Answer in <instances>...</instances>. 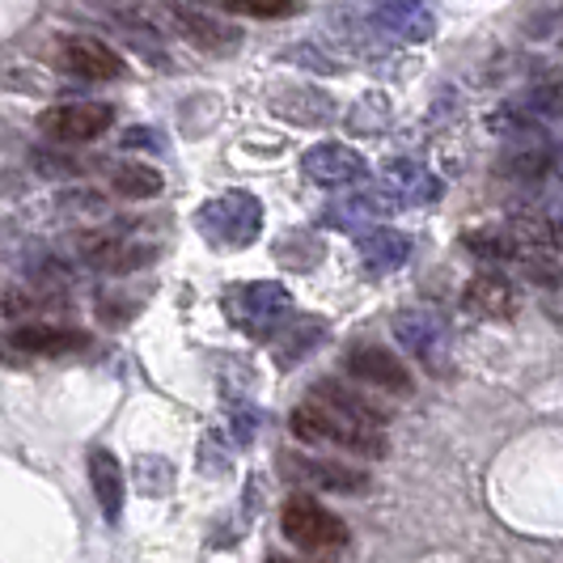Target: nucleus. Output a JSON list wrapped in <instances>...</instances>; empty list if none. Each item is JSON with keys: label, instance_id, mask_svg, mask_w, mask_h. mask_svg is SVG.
<instances>
[{"label": "nucleus", "instance_id": "5", "mask_svg": "<svg viewBox=\"0 0 563 563\" xmlns=\"http://www.w3.org/2000/svg\"><path fill=\"white\" fill-rule=\"evenodd\" d=\"M280 475L306 492H335V496H365L368 471H356L335 457H310V453H280Z\"/></svg>", "mask_w": 563, "mask_h": 563}, {"label": "nucleus", "instance_id": "3", "mask_svg": "<svg viewBox=\"0 0 563 563\" xmlns=\"http://www.w3.org/2000/svg\"><path fill=\"white\" fill-rule=\"evenodd\" d=\"M225 310L229 322L238 331H246L254 339H267L288 327L292 318V297L288 288L276 280H251V284H238L233 292L225 297Z\"/></svg>", "mask_w": 563, "mask_h": 563}, {"label": "nucleus", "instance_id": "31", "mask_svg": "<svg viewBox=\"0 0 563 563\" xmlns=\"http://www.w3.org/2000/svg\"><path fill=\"white\" fill-rule=\"evenodd\" d=\"M267 563H297V560H288V555H267Z\"/></svg>", "mask_w": 563, "mask_h": 563}, {"label": "nucleus", "instance_id": "19", "mask_svg": "<svg viewBox=\"0 0 563 563\" xmlns=\"http://www.w3.org/2000/svg\"><path fill=\"white\" fill-rule=\"evenodd\" d=\"M466 310L479 318H512L517 313V288L500 272H483L466 284Z\"/></svg>", "mask_w": 563, "mask_h": 563}, {"label": "nucleus", "instance_id": "16", "mask_svg": "<svg viewBox=\"0 0 563 563\" xmlns=\"http://www.w3.org/2000/svg\"><path fill=\"white\" fill-rule=\"evenodd\" d=\"M395 212V199L390 196H368V191H356V196L331 199L322 208V225L343 229V233H365L373 221H386Z\"/></svg>", "mask_w": 563, "mask_h": 563}, {"label": "nucleus", "instance_id": "4", "mask_svg": "<svg viewBox=\"0 0 563 563\" xmlns=\"http://www.w3.org/2000/svg\"><path fill=\"white\" fill-rule=\"evenodd\" d=\"M280 530L301 551H339L347 547V526L331 508H322L313 496H288L280 508Z\"/></svg>", "mask_w": 563, "mask_h": 563}, {"label": "nucleus", "instance_id": "13", "mask_svg": "<svg viewBox=\"0 0 563 563\" xmlns=\"http://www.w3.org/2000/svg\"><path fill=\"white\" fill-rule=\"evenodd\" d=\"M382 187H386V196L395 199V208L398 203H407V208H416V203H437V199L445 196V183L428 166L407 162V157H395L390 166L382 169Z\"/></svg>", "mask_w": 563, "mask_h": 563}, {"label": "nucleus", "instance_id": "28", "mask_svg": "<svg viewBox=\"0 0 563 563\" xmlns=\"http://www.w3.org/2000/svg\"><path fill=\"white\" fill-rule=\"evenodd\" d=\"M225 9L242 18H292L297 0H225Z\"/></svg>", "mask_w": 563, "mask_h": 563}, {"label": "nucleus", "instance_id": "17", "mask_svg": "<svg viewBox=\"0 0 563 563\" xmlns=\"http://www.w3.org/2000/svg\"><path fill=\"white\" fill-rule=\"evenodd\" d=\"M89 487H93V500L102 508V517L119 526L123 517V500H128V479H123V466L111 450H93L89 453Z\"/></svg>", "mask_w": 563, "mask_h": 563}, {"label": "nucleus", "instance_id": "7", "mask_svg": "<svg viewBox=\"0 0 563 563\" xmlns=\"http://www.w3.org/2000/svg\"><path fill=\"white\" fill-rule=\"evenodd\" d=\"M166 9H169V18L178 22V30L196 43L199 52H208V56H233V52H238L242 34H238V26H229L225 18L208 13L196 0H166Z\"/></svg>", "mask_w": 563, "mask_h": 563}, {"label": "nucleus", "instance_id": "1", "mask_svg": "<svg viewBox=\"0 0 563 563\" xmlns=\"http://www.w3.org/2000/svg\"><path fill=\"white\" fill-rule=\"evenodd\" d=\"M292 432L301 437V441H313V445H339V450H352V453H365V457H386V437H382V428H368V423H356L347 420V416H339L331 411L327 402H306V407H297L292 416Z\"/></svg>", "mask_w": 563, "mask_h": 563}, {"label": "nucleus", "instance_id": "30", "mask_svg": "<svg viewBox=\"0 0 563 563\" xmlns=\"http://www.w3.org/2000/svg\"><path fill=\"white\" fill-rule=\"evenodd\" d=\"M123 144H128V148H157L148 128H136V132H128V136H123Z\"/></svg>", "mask_w": 563, "mask_h": 563}, {"label": "nucleus", "instance_id": "25", "mask_svg": "<svg viewBox=\"0 0 563 563\" xmlns=\"http://www.w3.org/2000/svg\"><path fill=\"white\" fill-rule=\"evenodd\" d=\"M136 487H141L144 496H166L169 487H174V471H169V462L141 457V462H136Z\"/></svg>", "mask_w": 563, "mask_h": 563}, {"label": "nucleus", "instance_id": "2", "mask_svg": "<svg viewBox=\"0 0 563 563\" xmlns=\"http://www.w3.org/2000/svg\"><path fill=\"white\" fill-rule=\"evenodd\" d=\"M196 229L221 251H242L251 246L263 229V203L251 191H225V196L208 199L196 212Z\"/></svg>", "mask_w": 563, "mask_h": 563}, {"label": "nucleus", "instance_id": "24", "mask_svg": "<svg viewBox=\"0 0 563 563\" xmlns=\"http://www.w3.org/2000/svg\"><path fill=\"white\" fill-rule=\"evenodd\" d=\"M466 251L492 258V263H505V258H521V246L508 229H479V233H466Z\"/></svg>", "mask_w": 563, "mask_h": 563}, {"label": "nucleus", "instance_id": "26", "mask_svg": "<svg viewBox=\"0 0 563 563\" xmlns=\"http://www.w3.org/2000/svg\"><path fill=\"white\" fill-rule=\"evenodd\" d=\"M521 263H526V276L542 288H560L563 280V267L551 258V251H521Z\"/></svg>", "mask_w": 563, "mask_h": 563}, {"label": "nucleus", "instance_id": "12", "mask_svg": "<svg viewBox=\"0 0 563 563\" xmlns=\"http://www.w3.org/2000/svg\"><path fill=\"white\" fill-rule=\"evenodd\" d=\"M59 64L81 81H114V77H123V59L114 56L107 43L89 38V34H68L59 43Z\"/></svg>", "mask_w": 563, "mask_h": 563}, {"label": "nucleus", "instance_id": "9", "mask_svg": "<svg viewBox=\"0 0 563 563\" xmlns=\"http://www.w3.org/2000/svg\"><path fill=\"white\" fill-rule=\"evenodd\" d=\"M395 339L411 352V356H420L423 365H445V356H450V327H445V318H437V313L428 310H402L395 318Z\"/></svg>", "mask_w": 563, "mask_h": 563}, {"label": "nucleus", "instance_id": "15", "mask_svg": "<svg viewBox=\"0 0 563 563\" xmlns=\"http://www.w3.org/2000/svg\"><path fill=\"white\" fill-rule=\"evenodd\" d=\"M9 347L13 352H26V356H68V352H81L89 347V335L77 327H52V322H30L9 331Z\"/></svg>", "mask_w": 563, "mask_h": 563}, {"label": "nucleus", "instance_id": "23", "mask_svg": "<svg viewBox=\"0 0 563 563\" xmlns=\"http://www.w3.org/2000/svg\"><path fill=\"white\" fill-rule=\"evenodd\" d=\"M276 258H280L284 267H292V272H310L313 263L322 258V242L313 233H284L280 242H276Z\"/></svg>", "mask_w": 563, "mask_h": 563}, {"label": "nucleus", "instance_id": "27", "mask_svg": "<svg viewBox=\"0 0 563 563\" xmlns=\"http://www.w3.org/2000/svg\"><path fill=\"white\" fill-rule=\"evenodd\" d=\"M547 169H551V153H547V148H538V144L534 148H521V153L508 162V174H512V178H521V183H534V178H542Z\"/></svg>", "mask_w": 563, "mask_h": 563}, {"label": "nucleus", "instance_id": "21", "mask_svg": "<svg viewBox=\"0 0 563 563\" xmlns=\"http://www.w3.org/2000/svg\"><path fill=\"white\" fill-rule=\"evenodd\" d=\"M111 187L123 199H153V196H162L166 178H162L153 166H136V162H132V166L111 169Z\"/></svg>", "mask_w": 563, "mask_h": 563}, {"label": "nucleus", "instance_id": "29", "mask_svg": "<svg viewBox=\"0 0 563 563\" xmlns=\"http://www.w3.org/2000/svg\"><path fill=\"white\" fill-rule=\"evenodd\" d=\"M254 432H258V411L254 407H238L233 411V441L238 445H251Z\"/></svg>", "mask_w": 563, "mask_h": 563}, {"label": "nucleus", "instance_id": "10", "mask_svg": "<svg viewBox=\"0 0 563 563\" xmlns=\"http://www.w3.org/2000/svg\"><path fill=\"white\" fill-rule=\"evenodd\" d=\"M301 174L318 187H352V183L368 178V166L365 157L347 144H313L301 157Z\"/></svg>", "mask_w": 563, "mask_h": 563}, {"label": "nucleus", "instance_id": "18", "mask_svg": "<svg viewBox=\"0 0 563 563\" xmlns=\"http://www.w3.org/2000/svg\"><path fill=\"white\" fill-rule=\"evenodd\" d=\"M416 251V242L398 229H368L361 238V263L373 276H390L398 267H407V258Z\"/></svg>", "mask_w": 563, "mask_h": 563}, {"label": "nucleus", "instance_id": "8", "mask_svg": "<svg viewBox=\"0 0 563 563\" xmlns=\"http://www.w3.org/2000/svg\"><path fill=\"white\" fill-rule=\"evenodd\" d=\"M114 123V107L107 102H68V107H52L38 114V132L59 144H77L102 136Z\"/></svg>", "mask_w": 563, "mask_h": 563}, {"label": "nucleus", "instance_id": "20", "mask_svg": "<svg viewBox=\"0 0 563 563\" xmlns=\"http://www.w3.org/2000/svg\"><path fill=\"white\" fill-rule=\"evenodd\" d=\"M313 402H327L331 411H339V416H347V420H356V423H368V428H382V423L390 420L368 395H356L352 386H339L331 377L313 382Z\"/></svg>", "mask_w": 563, "mask_h": 563}, {"label": "nucleus", "instance_id": "11", "mask_svg": "<svg viewBox=\"0 0 563 563\" xmlns=\"http://www.w3.org/2000/svg\"><path fill=\"white\" fill-rule=\"evenodd\" d=\"M373 26L395 43H428L437 34V13L428 0H386L373 13Z\"/></svg>", "mask_w": 563, "mask_h": 563}, {"label": "nucleus", "instance_id": "14", "mask_svg": "<svg viewBox=\"0 0 563 563\" xmlns=\"http://www.w3.org/2000/svg\"><path fill=\"white\" fill-rule=\"evenodd\" d=\"M81 258L98 272H141L157 258V246L148 242H123V238H85L81 242Z\"/></svg>", "mask_w": 563, "mask_h": 563}, {"label": "nucleus", "instance_id": "6", "mask_svg": "<svg viewBox=\"0 0 563 563\" xmlns=\"http://www.w3.org/2000/svg\"><path fill=\"white\" fill-rule=\"evenodd\" d=\"M347 373L356 377V382H365L373 390H386V395H416V377H411V368L402 365V356H395L390 347H377V343H356L352 352H347Z\"/></svg>", "mask_w": 563, "mask_h": 563}, {"label": "nucleus", "instance_id": "22", "mask_svg": "<svg viewBox=\"0 0 563 563\" xmlns=\"http://www.w3.org/2000/svg\"><path fill=\"white\" fill-rule=\"evenodd\" d=\"M327 335L322 318H297L288 322V335L280 339V365H292V361H306L313 352V343Z\"/></svg>", "mask_w": 563, "mask_h": 563}]
</instances>
